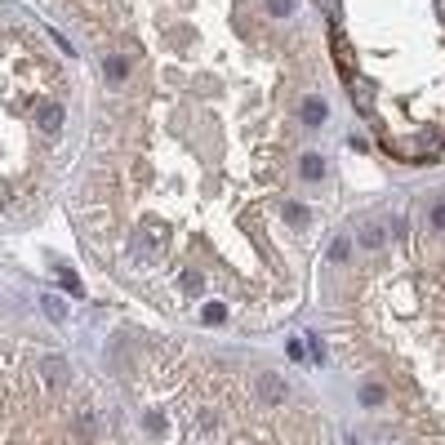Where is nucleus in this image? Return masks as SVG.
<instances>
[{"mask_svg":"<svg viewBox=\"0 0 445 445\" xmlns=\"http://www.w3.org/2000/svg\"><path fill=\"white\" fill-rule=\"evenodd\" d=\"M40 370H45V383H49V388H62V383H67V366H62V356H45Z\"/></svg>","mask_w":445,"mask_h":445,"instance_id":"f03ea898","label":"nucleus"},{"mask_svg":"<svg viewBox=\"0 0 445 445\" xmlns=\"http://www.w3.org/2000/svg\"><path fill=\"white\" fill-rule=\"evenodd\" d=\"M58 121H62V111H58L54 103H45V107H40V125L49 129V134H54V129H58Z\"/></svg>","mask_w":445,"mask_h":445,"instance_id":"7ed1b4c3","label":"nucleus"},{"mask_svg":"<svg viewBox=\"0 0 445 445\" xmlns=\"http://www.w3.org/2000/svg\"><path fill=\"white\" fill-rule=\"evenodd\" d=\"M45 317H49V321H62V303L54 299V294H49V299H45Z\"/></svg>","mask_w":445,"mask_h":445,"instance_id":"20e7f679","label":"nucleus"},{"mask_svg":"<svg viewBox=\"0 0 445 445\" xmlns=\"http://www.w3.org/2000/svg\"><path fill=\"white\" fill-rule=\"evenodd\" d=\"M258 392H263V401H268V405L285 401V383H281V378H272V374H258Z\"/></svg>","mask_w":445,"mask_h":445,"instance_id":"f257e3e1","label":"nucleus"}]
</instances>
